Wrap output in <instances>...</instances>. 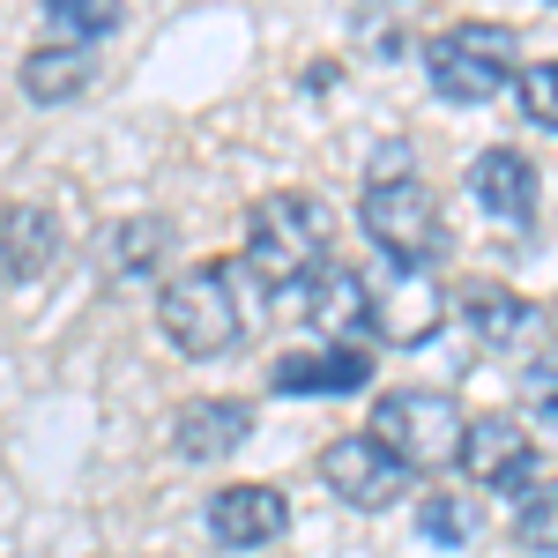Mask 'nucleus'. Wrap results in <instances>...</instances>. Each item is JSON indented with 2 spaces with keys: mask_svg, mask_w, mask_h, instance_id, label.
Here are the masks:
<instances>
[{
  "mask_svg": "<svg viewBox=\"0 0 558 558\" xmlns=\"http://www.w3.org/2000/svg\"><path fill=\"white\" fill-rule=\"evenodd\" d=\"M521 425L558 432V357H529L521 365Z\"/></svg>",
  "mask_w": 558,
  "mask_h": 558,
  "instance_id": "22",
  "label": "nucleus"
},
{
  "mask_svg": "<svg viewBox=\"0 0 558 558\" xmlns=\"http://www.w3.org/2000/svg\"><path fill=\"white\" fill-rule=\"evenodd\" d=\"M462 476H470L476 492H529L536 484V439H529V425L521 417H507V410H492V417H470V432H462Z\"/></svg>",
  "mask_w": 558,
  "mask_h": 558,
  "instance_id": "8",
  "label": "nucleus"
},
{
  "mask_svg": "<svg viewBox=\"0 0 558 558\" xmlns=\"http://www.w3.org/2000/svg\"><path fill=\"white\" fill-rule=\"evenodd\" d=\"M291 299H299V320L313 336H328V343L350 336V328H373V299H365V276H357V268H336V260H328L320 276H305Z\"/></svg>",
  "mask_w": 558,
  "mask_h": 558,
  "instance_id": "12",
  "label": "nucleus"
},
{
  "mask_svg": "<svg viewBox=\"0 0 558 558\" xmlns=\"http://www.w3.org/2000/svg\"><path fill=\"white\" fill-rule=\"evenodd\" d=\"M89 83H97V45L45 38V45H31V60H23V97H31V105H68V97H83Z\"/></svg>",
  "mask_w": 558,
  "mask_h": 558,
  "instance_id": "15",
  "label": "nucleus"
},
{
  "mask_svg": "<svg viewBox=\"0 0 558 558\" xmlns=\"http://www.w3.org/2000/svg\"><path fill=\"white\" fill-rule=\"evenodd\" d=\"M60 260V216L38 202H8L0 209V276L8 283H38Z\"/></svg>",
  "mask_w": 558,
  "mask_h": 558,
  "instance_id": "13",
  "label": "nucleus"
},
{
  "mask_svg": "<svg viewBox=\"0 0 558 558\" xmlns=\"http://www.w3.org/2000/svg\"><path fill=\"white\" fill-rule=\"evenodd\" d=\"M291 529V499L276 484H223L209 499V536L223 551H260Z\"/></svg>",
  "mask_w": 558,
  "mask_h": 558,
  "instance_id": "9",
  "label": "nucleus"
},
{
  "mask_svg": "<svg viewBox=\"0 0 558 558\" xmlns=\"http://www.w3.org/2000/svg\"><path fill=\"white\" fill-rule=\"evenodd\" d=\"M157 328H165L186 357H223V350H239L246 343V313H239L231 276H223L216 260L179 268L172 283L157 291Z\"/></svg>",
  "mask_w": 558,
  "mask_h": 558,
  "instance_id": "3",
  "label": "nucleus"
},
{
  "mask_svg": "<svg viewBox=\"0 0 558 558\" xmlns=\"http://www.w3.org/2000/svg\"><path fill=\"white\" fill-rule=\"evenodd\" d=\"M357 223L380 246V260L402 268H439V194L417 172H380L357 194Z\"/></svg>",
  "mask_w": 558,
  "mask_h": 558,
  "instance_id": "4",
  "label": "nucleus"
},
{
  "mask_svg": "<svg viewBox=\"0 0 558 558\" xmlns=\"http://www.w3.org/2000/svg\"><path fill=\"white\" fill-rule=\"evenodd\" d=\"M425 83L447 105H492L514 83V31L499 23H454L425 45Z\"/></svg>",
  "mask_w": 558,
  "mask_h": 558,
  "instance_id": "5",
  "label": "nucleus"
},
{
  "mask_svg": "<svg viewBox=\"0 0 558 558\" xmlns=\"http://www.w3.org/2000/svg\"><path fill=\"white\" fill-rule=\"evenodd\" d=\"M320 484H328V499H343L357 514H380V507H395L410 492V470L387 454L373 432H343V439L320 447Z\"/></svg>",
  "mask_w": 558,
  "mask_h": 558,
  "instance_id": "6",
  "label": "nucleus"
},
{
  "mask_svg": "<svg viewBox=\"0 0 558 558\" xmlns=\"http://www.w3.org/2000/svg\"><path fill=\"white\" fill-rule=\"evenodd\" d=\"M365 299H373V328L402 350L432 343V336L447 328V283H439V268H402V260H387L380 283H365Z\"/></svg>",
  "mask_w": 558,
  "mask_h": 558,
  "instance_id": "7",
  "label": "nucleus"
},
{
  "mask_svg": "<svg viewBox=\"0 0 558 558\" xmlns=\"http://www.w3.org/2000/svg\"><path fill=\"white\" fill-rule=\"evenodd\" d=\"M514 105L529 128L558 134V60H536V68H521L514 75Z\"/></svg>",
  "mask_w": 558,
  "mask_h": 558,
  "instance_id": "21",
  "label": "nucleus"
},
{
  "mask_svg": "<svg viewBox=\"0 0 558 558\" xmlns=\"http://www.w3.org/2000/svg\"><path fill=\"white\" fill-rule=\"evenodd\" d=\"M246 439H254V410L239 395H194V402H179V417H172V447L186 462H223Z\"/></svg>",
  "mask_w": 558,
  "mask_h": 558,
  "instance_id": "11",
  "label": "nucleus"
},
{
  "mask_svg": "<svg viewBox=\"0 0 558 558\" xmlns=\"http://www.w3.org/2000/svg\"><path fill=\"white\" fill-rule=\"evenodd\" d=\"M45 23H52V38H68V45H97V38H112L128 15H120V8H105V0H52V8H45Z\"/></svg>",
  "mask_w": 558,
  "mask_h": 558,
  "instance_id": "20",
  "label": "nucleus"
},
{
  "mask_svg": "<svg viewBox=\"0 0 558 558\" xmlns=\"http://www.w3.org/2000/svg\"><path fill=\"white\" fill-rule=\"evenodd\" d=\"M417 536L439 544V551H462V544L476 536V499H462V492H432L425 507H417Z\"/></svg>",
  "mask_w": 558,
  "mask_h": 558,
  "instance_id": "18",
  "label": "nucleus"
},
{
  "mask_svg": "<svg viewBox=\"0 0 558 558\" xmlns=\"http://www.w3.org/2000/svg\"><path fill=\"white\" fill-rule=\"evenodd\" d=\"M470 328L492 350H514V343H536V336H544V313L521 299V291H507V283H476L470 291Z\"/></svg>",
  "mask_w": 558,
  "mask_h": 558,
  "instance_id": "16",
  "label": "nucleus"
},
{
  "mask_svg": "<svg viewBox=\"0 0 558 558\" xmlns=\"http://www.w3.org/2000/svg\"><path fill=\"white\" fill-rule=\"evenodd\" d=\"M373 380V365H365V350H305V357H276L268 365V387L276 395H357V387Z\"/></svg>",
  "mask_w": 558,
  "mask_h": 558,
  "instance_id": "14",
  "label": "nucleus"
},
{
  "mask_svg": "<svg viewBox=\"0 0 558 558\" xmlns=\"http://www.w3.org/2000/svg\"><path fill=\"white\" fill-rule=\"evenodd\" d=\"M112 268L120 276H149L157 260H165V246H172V223L165 216H128V223H112Z\"/></svg>",
  "mask_w": 558,
  "mask_h": 558,
  "instance_id": "17",
  "label": "nucleus"
},
{
  "mask_svg": "<svg viewBox=\"0 0 558 558\" xmlns=\"http://www.w3.org/2000/svg\"><path fill=\"white\" fill-rule=\"evenodd\" d=\"M328 254H336V209L320 194L283 186V194L254 202V216H246V268H254L260 283L299 291L305 276L328 268Z\"/></svg>",
  "mask_w": 558,
  "mask_h": 558,
  "instance_id": "1",
  "label": "nucleus"
},
{
  "mask_svg": "<svg viewBox=\"0 0 558 558\" xmlns=\"http://www.w3.org/2000/svg\"><path fill=\"white\" fill-rule=\"evenodd\" d=\"M514 536H521V551L558 558V484H529V492H521V507H514Z\"/></svg>",
  "mask_w": 558,
  "mask_h": 558,
  "instance_id": "19",
  "label": "nucleus"
},
{
  "mask_svg": "<svg viewBox=\"0 0 558 558\" xmlns=\"http://www.w3.org/2000/svg\"><path fill=\"white\" fill-rule=\"evenodd\" d=\"M470 194H476V209L499 216V223H536L544 179H536V165L521 157L514 142H492V149H476V165H470Z\"/></svg>",
  "mask_w": 558,
  "mask_h": 558,
  "instance_id": "10",
  "label": "nucleus"
},
{
  "mask_svg": "<svg viewBox=\"0 0 558 558\" xmlns=\"http://www.w3.org/2000/svg\"><path fill=\"white\" fill-rule=\"evenodd\" d=\"M462 402L447 395V387H395L373 402V439H380L387 454L402 462V470H454V454H462Z\"/></svg>",
  "mask_w": 558,
  "mask_h": 558,
  "instance_id": "2",
  "label": "nucleus"
}]
</instances>
